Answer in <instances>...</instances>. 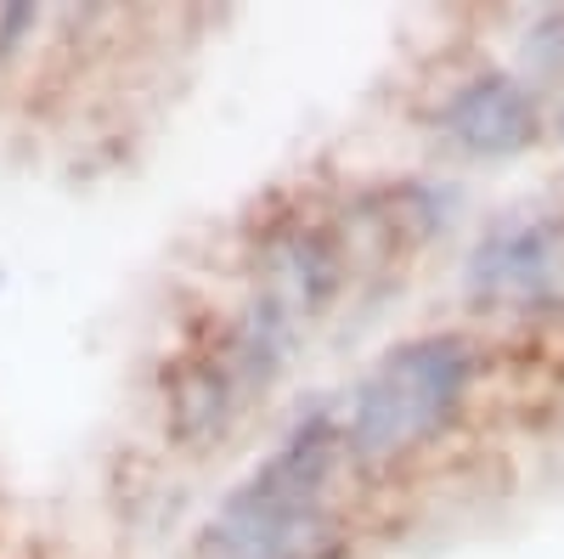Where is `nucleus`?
<instances>
[{
    "label": "nucleus",
    "mask_w": 564,
    "mask_h": 559,
    "mask_svg": "<svg viewBox=\"0 0 564 559\" xmlns=\"http://www.w3.org/2000/svg\"><path fill=\"white\" fill-rule=\"evenodd\" d=\"M463 215V186L457 181H406L390 198V221L406 226L412 238H435Z\"/></svg>",
    "instance_id": "8"
},
{
    "label": "nucleus",
    "mask_w": 564,
    "mask_h": 559,
    "mask_svg": "<svg viewBox=\"0 0 564 559\" xmlns=\"http://www.w3.org/2000/svg\"><path fill=\"white\" fill-rule=\"evenodd\" d=\"M339 458V412L316 407L215 508L198 537V559H345V526L327 508V481Z\"/></svg>",
    "instance_id": "2"
},
{
    "label": "nucleus",
    "mask_w": 564,
    "mask_h": 559,
    "mask_svg": "<svg viewBox=\"0 0 564 559\" xmlns=\"http://www.w3.org/2000/svg\"><path fill=\"white\" fill-rule=\"evenodd\" d=\"M553 136H558V148H564V97H558V108H553Z\"/></svg>",
    "instance_id": "9"
},
{
    "label": "nucleus",
    "mask_w": 564,
    "mask_h": 559,
    "mask_svg": "<svg viewBox=\"0 0 564 559\" xmlns=\"http://www.w3.org/2000/svg\"><path fill=\"white\" fill-rule=\"evenodd\" d=\"M231 407H238V385L220 367V356L193 362L175 379V436L181 441H209L231 424Z\"/></svg>",
    "instance_id": "6"
},
{
    "label": "nucleus",
    "mask_w": 564,
    "mask_h": 559,
    "mask_svg": "<svg viewBox=\"0 0 564 559\" xmlns=\"http://www.w3.org/2000/svg\"><path fill=\"white\" fill-rule=\"evenodd\" d=\"M463 300L475 311H553L564 300V215H513L480 232L463 260Z\"/></svg>",
    "instance_id": "3"
},
{
    "label": "nucleus",
    "mask_w": 564,
    "mask_h": 559,
    "mask_svg": "<svg viewBox=\"0 0 564 559\" xmlns=\"http://www.w3.org/2000/svg\"><path fill=\"white\" fill-rule=\"evenodd\" d=\"M260 271V294H271L289 316L311 322L345 289V249L327 226H289L265 238Z\"/></svg>",
    "instance_id": "5"
},
{
    "label": "nucleus",
    "mask_w": 564,
    "mask_h": 559,
    "mask_svg": "<svg viewBox=\"0 0 564 559\" xmlns=\"http://www.w3.org/2000/svg\"><path fill=\"white\" fill-rule=\"evenodd\" d=\"M513 74H520L536 97L553 85H564V7L553 12H536L525 29H520V45H513Z\"/></svg>",
    "instance_id": "7"
},
{
    "label": "nucleus",
    "mask_w": 564,
    "mask_h": 559,
    "mask_svg": "<svg viewBox=\"0 0 564 559\" xmlns=\"http://www.w3.org/2000/svg\"><path fill=\"white\" fill-rule=\"evenodd\" d=\"M435 125L463 159L502 164V159H520V153L536 148L542 97L513 68H475L441 97Z\"/></svg>",
    "instance_id": "4"
},
{
    "label": "nucleus",
    "mask_w": 564,
    "mask_h": 559,
    "mask_svg": "<svg viewBox=\"0 0 564 559\" xmlns=\"http://www.w3.org/2000/svg\"><path fill=\"white\" fill-rule=\"evenodd\" d=\"M486 345L463 329H430L390 345L372 362L339 412L345 458L361 470H395L412 452L435 447L475 401Z\"/></svg>",
    "instance_id": "1"
}]
</instances>
